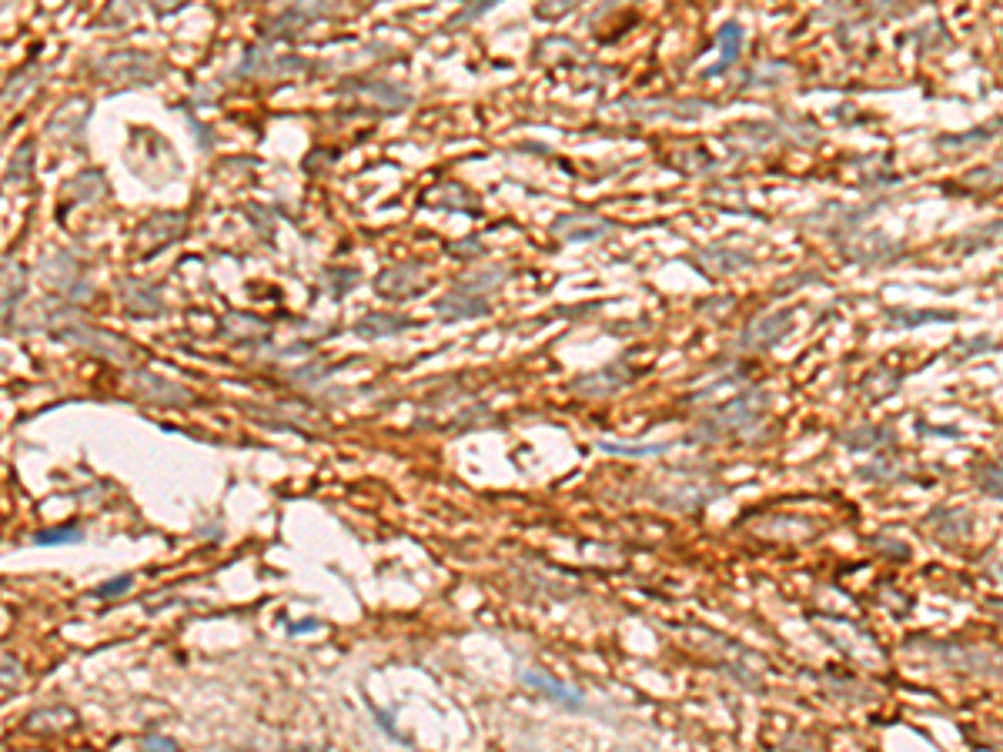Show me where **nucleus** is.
Wrapping results in <instances>:
<instances>
[{"instance_id": "f03ea898", "label": "nucleus", "mask_w": 1003, "mask_h": 752, "mask_svg": "<svg viewBox=\"0 0 1003 752\" xmlns=\"http://www.w3.org/2000/svg\"><path fill=\"white\" fill-rule=\"evenodd\" d=\"M54 335L61 341H67V345H77V348L91 351V355H101L107 361H114V365H131L128 345H124L121 338L107 335V331H101V328H91L87 321H71L67 328L54 331Z\"/></svg>"}, {"instance_id": "39448f33", "label": "nucleus", "mask_w": 1003, "mask_h": 752, "mask_svg": "<svg viewBox=\"0 0 1003 752\" xmlns=\"http://www.w3.org/2000/svg\"><path fill=\"white\" fill-rule=\"evenodd\" d=\"M552 234L555 238H562V241H599V238H606V234H612V221L606 218H599V214H586V211H579V214H562V218H555L552 221Z\"/></svg>"}, {"instance_id": "7ed1b4c3", "label": "nucleus", "mask_w": 1003, "mask_h": 752, "mask_svg": "<svg viewBox=\"0 0 1003 752\" xmlns=\"http://www.w3.org/2000/svg\"><path fill=\"white\" fill-rule=\"evenodd\" d=\"M315 71L308 61H301L295 54H275L268 47H255V51L245 54V64H241V74L248 77H265V81H288L295 74Z\"/></svg>"}, {"instance_id": "bb28decb", "label": "nucleus", "mask_w": 1003, "mask_h": 752, "mask_svg": "<svg viewBox=\"0 0 1003 752\" xmlns=\"http://www.w3.org/2000/svg\"><path fill=\"white\" fill-rule=\"evenodd\" d=\"M291 382L315 388L318 382H325V365H308V368H298V371H291Z\"/></svg>"}, {"instance_id": "dca6fc26", "label": "nucleus", "mask_w": 1003, "mask_h": 752, "mask_svg": "<svg viewBox=\"0 0 1003 752\" xmlns=\"http://www.w3.org/2000/svg\"><path fill=\"white\" fill-rule=\"evenodd\" d=\"M739 44H743V31H739V24H726V27H723V34H719V47H723V57H719V64L709 67L706 74H723L726 67L736 61Z\"/></svg>"}, {"instance_id": "473e14b6", "label": "nucleus", "mask_w": 1003, "mask_h": 752, "mask_svg": "<svg viewBox=\"0 0 1003 752\" xmlns=\"http://www.w3.org/2000/svg\"><path fill=\"white\" fill-rule=\"evenodd\" d=\"M305 629H318V622H298V625H291V632H305Z\"/></svg>"}, {"instance_id": "f8f14e48", "label": "nucleus", "mask_w": 1003, "mask_h": 752, "mask_svg": "<svg viewBox=\"0 0 1003 752\" xmlns=\"http://www.w3.org/2000/svg\"><path fill=\"white\" fill-rule=\"evenodd\" d=\"M87 101L84 97H74V101H67L57 107V114L51 117V124H47V134L51 138H71L77 141L84 134V124H87Z\"/></svg>"}, {"instance_id": "f3484780", "label": "nucleus", "mask_w": 1003, "mask_h": 752, "mask_svg": "<svg viewBox=\"0 0 1003 752\" xmlns=\"http://www.w3.org/2000/svg\"><path fill=\"white\" fill-rule=\"evenodd\" d=\"M34 141H24L21 148L14 151V158H11V168H7L4 174V181L7 184H24L27 178H31V171H34Z\"/></svg>"}, {"instance_id": "9d476101", "label": "nucleus", "mask_w": 1003, "mask_h": 752, "mask_svg": "<svg viewBox=\"0 0 1003 752\" xmlns=\"http://www.w3.org/2000/svg\"><path fill=\"white\" fill-rule=\"evenodd\" d=\"M184 228H188V218H184V214H171V211L154 214V218L141 228V241H144V248L148 251H158V248H164V244L178 241L184 234Z\"/></svg>"}, {"instance_id": "a878e982", "label": "nucleus", "mask_w": 1003, "mask_h": 752, "mask_svg": "<svg viewBox=\"0 0 1003 752\" xmlns=\"http://www.w3.org/2000/svg\"><path fill=\"white\" fill-rule=\"evenodd\" d=\"M779 331H783V321H779V325H769V321H759V325L749 328L746 345H759V341H763V345H766V341H773V338L779 335Z\"/></svg>"}, {"instance_id": "a211bd4d", "label": "nucleus", "mask_w": 1003, "mask_h": 752, "mask_svg": "<svg viewBox=\"0 0 1003 752\" xmlns=\"http://www.w3.org/2000/svg\"><path fill=\"white\" fill-rule=\"evenodd\" d=\"M21 295H24V271L7 261V268H4V321L7 325H11V308L21 301Z\"/></svg>"}, {"instance_id": "0eeeda50", "label": "nucleus", "mask_w": 1003, "mask_h": 752, "mask_svg": "<svg viewBox=\"0 0 1003 752\" xmlns=\"http://www.w3.org/2000/svg\"><path fill=\"white\" fill-rule=\"evenodd\" d=\"M489 308H492L489 295H479V291H472V288H465V285H459V288L452 291V295H445L435 305L438 315L449 318V321L482 318V315H489Z\"/></svg>"}, {"instance_id": "9b49d317", "label": "nucleus", "mask_w": 1003, "mask_h": 752, "mask_svg": "<svg viewBox=\"0 0 1003 752\" xmlns=\"http://www.w3.org/2000/svg\"><path fill=\"white\" fill-rule=\"evenodd\" d=\"M121 308L131 311V315H161L164 301L154 285H144V281H121L118 288Z\"/></svg>"}, {"instance_id": "393cba45", "label": "nucleus", "mask_w": 1003, "mask_h": 752, "mask_svg": "<svg viewBox=\"0 0 1003 752\" xmlns=\"http://www.w3.org/2000/svg\"><path fill=\"white\" fill-rule=\"evenodd\" d=\"M134 585V575H118V579L104 582L94 589V599H114V595H124Z\"/></svg>"}, {"instance_id": "4468645a", "label": "nucleus", "mask_w": 1003, "mask_h": 752, "mask_svg": "<svg viewBox=\"0 0 1003 752\" xmlns=\"http://www.w3.org/2000/svg\"><path fill=\"white\" fill-rule=\"evenodd\" d=\"M412 325H415V321L405 318V315H365L355 325V335L358 338H395V335H402V331H408Z\"/></svg>"}, {"instance_id": "aec40b11", "label": "nucleus", "mask_w": 1003, "mask_h": 752, "mask_svg": "<svg viewBox=\"0 0 1003 752\" xmlns=\"http://www.w3.org/2000/svg\"><path fill=\"white\" fill-rule=\"evenodd\" d=\"M505 278H509V271H505V268H485V271H472L469 278H462V285L472 288V291H479V295H492V291L499 288Z\"/></svg>"}, {"instance_id": "6e6552de", "label": "nucleus", "mask_w": 1003, "mask_h": 752, "mask_svg": "<svg viewBox=\"0 0 1003 752\" xmlns=\"http://www.w3.org/2000/svg\"><path fill=\"white\" fill-rule=\"evenodd\" d=\"M345 91H355L358 97H368L385 111H402L412 101V91L398 81H368V84H345Z\"/></svg>"}, {"instance_id": "c85d7f7f", "label": "nucleus", "mask_w": 1003, "mask_h": 752, "mask_svg": "<svg viewBox=\"0 0 1003 752\" xmlns=\"http://www.w3.org/2000/svg\"><path fill=\"white\" fill-rule=\"evenodd\" d=\"M495 4H499V0H479V4L465 7V11H462V14H459V17H455V21H452V27H462L465 21H475V17H482V14L489 11V7H495Z\"/></svg>"}, {"instance_id": "2f4dec72", "label": "nucleus", "mask_w": 1003, "mask_h": 752, "mask_svg": "<svg viewBox=\"0 0 1003 752\" xmlns=\"http://www.w3.org/2000/svg\"><path fill=\"white\" fill-rule=\"evenodd\" d=\"M11 676H17V662L4 656V689H11Z\"/></svg>"}, {"instance_id": "b1692460", "label": "nucleus", "mask_w": 1003, "mask_h": 752, "mask_svg": "<svg viewBox=\"0 0 1003 752\" xmlns=\"http://www.w3.org/2000/svg\"><path fill=\"white\" fill-rule=\"evenodd\" d=\"M331 7H335V0H295V7H291V14L301 17V21H311V17H321V14H328Z\"/></svg>"}, {"instance_id": "7c9ffc66", "label": "nucleus", "mask_w": 1003, "mask_h": 752, "mask_svg": "<svg viewBox=\"0 0 1003 752\" xmlns=\"http://www.w3.org/2000/svg\"><path fill=\"white\" fill-rule=\"evenodd\" d=\"M144 746L148 749H178L174 746V739H164V736H148L144 739Z\"/></svg>"}, {"instance_id": "412c9836", "label": "nucleus", "mask_w": 1003, "mask_h": 752, "mask_svg": "<svg viewBox=\"0 0 1003 752\" xmlns=\"http://www.w3.org/2000/svg\"><path fill=\"white\" fill-rule=\"evenodd\" d=\"M432 201L435 204H442V208H459V211H479V201L472 198V194H465L459 184H445L442 191L432 194Z\"/></svg>"}, {"instance_id": "f257e3e1", "label": "nucleus", "mask_w": 1003, "mask_h": 752, "mask_svg": "<svg viewBox=\"0 0 1003 752\" xmlns=\"http://www.w3.org/2000/svg\"><path fill=\"white\" fill-rule=\"evenodd\" d=\"M94 74L107 84L138 87V84H158L164 74V64L154 54H144V51H114V54H107L104 61L94 64Z\"/></svg>"}, {"instance_id": "1a4fd4ad", "label": "nucleus", "mask_w": 1003, "mask_h": 752, "mask_svg": "<svg viewBox=\"0 0 1003 752\" xmlns=\"http://www.w3.org/2000/svg\"><path fill=\"white\" fill-rule=\"evenodd\" d=\"M626 368L622 365H609V368H599V371H592V375H582L572 382V392L582 395V398H606L612 392H619L622 385H626Z\"/></svg>"}, {"instance_id": "5701e85b", "label": "nucleus", "mask_w": 1003, "mask_h": 752, "mask_svg": "<svg viewBox=\"0 0 1003 752\" xmlns=\"http://www.w3.org/2000/svg\"><path fill=\"white\" fill-rule=\"evenodd\" d=\"M325 285L331 291V298H345L348 295V288L358 285V271L352 268H335V271H328L325 275Z\"/></svg>"}, {"instance_id": "cd10ccee", "label": "nucleus", "mask_w": 1003, "mask_h": 752, "mask_svg": "<svg viewBox=\"0 0 1003 752\" xmlns=\"http://www.w3.org/2000/svg\"><path fill=\"white\" fill-rule=\"evenodd\" d=\"M576 4H582V0H542L539 4V14L542 17H559V14H566L572 11Z\"/></svg>"}, {"instance_id": "c756f323", "label": "nucleus", "mask_w": 1003, "mask_h": 752, "mask_svg": "<svg viewBox=\"0 0 1003 752\" xmlns=\"http://www.w3.org/2000/svg\"><path fill=\"white\" fill-rule=\"evenodd\" d=\"M184 4V0H151V7L158 14H171V11H178V7Z\"/></svg>"}, {"instance_id": "2eb2a0df", "label": "nucleus", "mask_w": 1003, "mask_h": 752, "mask_svg": "<svg viewBox=\"0 0 1003 752\" xmlns=\"http://www.w3.org/2000/svg\"><path fill=\"white\" fill-rule=\"evenodd\" d=\"M101 194H104L101 171H84L67 184V198L71 201H94V198H101Z\"/></svg>"}, {"instance_id": "6ab92c4d", "label": "nucleus", "mask_w": 1003, "mask_h": 752, "mask_svg": "<svg viewBox=\"0 0 1003 752\" xmlns=\"http://www.w3.org/2000/svg\"><path fill=\"white\" fill-rule=\"evenodd\" d=\"M225 331L231 338H268V325L261 318H251V315H228Z\"/></svg>"}, {"instance_id": "20e7f679", "label": "nucleus", "mask_w": 1003, "mask_h": 752, "mask_svg": "<svg viewBox=\"0 0 1003 752\" xmlns=\"http://www.w3.org/2000/svg\"><path fill=\"white\" fill-rule=\"evenodd\" d=\"M134 395L148 405H188L191 392L178 382L164 375H154V371H134Z\"/></svg>"}, {"instance_id": "4be33fe9", "label": "nucleus", "mask_w": 1003, "mask_h": 752, "mask_svg": "<svg viewBox=\"0 0 1003 752\" xmlns=\"http://www.w3.org/2000/svg\"><path fill=\"white\" fill-rule=\"evenodd\" d=\"M84 542V532L77 525H61V529H47L34 535V545H77Z\"/></svg>"}, {"instance_id": "ddd939ff", "label": "nucleus", "mask_w": 1003, "mask_h": 752, "mask_svg": "<svg viewBox=\"0 0 1003 752\" xmlns=\"http://www.w3.org/2000/svg\"><path fill=\"white\" fill-rule=\"evenodd\" d=\"M522 686L545 692V696H549L552 702H559V706H566V709H579V706H582V696H579L576 689L562 686L559 679L545 676L542 669H525V672H522Z\"/></svg>"}, {"instance_id": "423d86ee", "label": "nucleus", "mask_w": 1003, "mask_h": 752, "mask_svg": "<svg viewBox=\"0 0 1003 752\" xmlns=\"http://www.w3.org/2000/svg\"><path fill=\"white\" fill-rule=\"evenodd\" d=\"M425 285V271L422 265H395V268H385L382 275L375 278V288L382 298H392V301H402L408 295H415L418 288Z\"/></svg>"}]
</instances>
